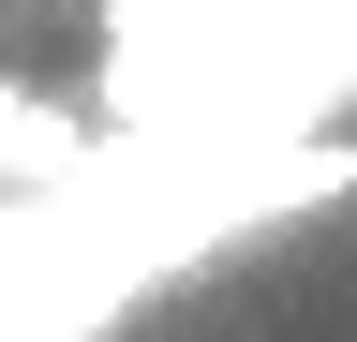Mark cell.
<instances>
[{
    "label": "cell",
    "mask_w": 357,
    "mask_h": 342,
    "mask_svg": "<svg viewBox=\"0 0 357 342\" xmlns=\"http://www.w3.org/2000/svg\"><path fill=\"white\" fill-rule=\"evenodd\" d=\"M75 179H89V119L30 75H0V208H60Z\"/></svg>",
    "instance_id": "6da1fadb"
}]
</instances>
